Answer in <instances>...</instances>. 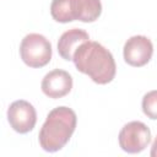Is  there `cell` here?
<instances>
[{
    "label": "cell",
    "mask_w": 157,
    "mask_h": 157,
    "mask_svg": "<svg viewBox=\"0 0 157 157\" xmlns=\"http://www.w3.org/2000/svg\"><path fill=\"white\" fill-rule=\"evenodd\" d=\"M76 113L65 105L52 109L43 123L38 140L40 147L47 152L61 150L72 136L76 129Z\"/></svg>",
    "instance_id": "cell-2"
},
{
    "label": "cell",
    "mask_w": 157,
    "mask_h": 157,
    "mask_svg": "<svg viewBox=\"0 0 157 157\" xmlns=\"http://www.w3.org/2000/svg\"><path fill=\"white\" fill-rule=\"evenodd\" d=\"M150 155H151V157H157V136H156V139H155V141H153V144L151 146Z\"/></svg>",
    "instance_id": "cell-11"
},
{
    "label": "cell",
    "mask_w": 157,
    "mask_h": 157,
    "mask_svg": "<svg viewBox=\"0 0 157 157\" xmlns=\"http://www.w3.org/2000/svg\"><path fill=\"white\" fill-rule=\"evenodd\" d=\"M7 120L16 132L27 134L33 130L37 123V112L29 102L18 99L10 104L7 109Z\"/></svg>",
    "instance_id": "cell-6"
},
{
    "label": "cell",
    "mask_w": 157,
    "mask_h": 157,
    "mask_svg": "<svg viewBox=\"0 0 157 157\" xmlns=\"http://www.w3.org/2000/svg\"><path fill=\"white\" fill-rule=\"evenodd\" d=\"M40 88L42 92L49 98H61L71 91L72 77L65 70L54 69L43 77Z\"/></svg>",
    "instance_id": "cell-8"
},
{
    "label": "cell",
    "mask_w": 157,
    "mask_h": 157,
    "mask_svg": "<svg viewBox=\"0 0 157 157\" xmlns=\"http://www.w3.org/2000/svg\"><path fill=\"white\" fill-rule=\"evenodd\" d=\"M101 13V0H53L50 4V15L60 23L94 22Z\"/></svg>",
    "instance_id": "cell-3"
},
{
    "label": "cell",
    "mask_w": 157,
    "mask_h": 157,
    "mask_svg": "<svg viewBox=\"0 0 157 157\" xmlns=\"http://www.w3.org/2000/svg\"><path fill=\"white\" fill-rule=\"evenodd\" d=\"M142 112L145 115L152 120L157 119V90L147 92L142 97Z\"/></svg>",
    "instance_id": "cell-10"
},
{
    "label": "cell",
    "mask_w": 157,
    "mask_h": 157,
    "mask_svg": "<svg viewBox=\"0 0 157 157\" xmlns=\"http://www.w3.org/2000/svg\"><path fill=\"white\" fill-rule=\"evenodd\" d=\"M118 140L123 151L128 153H140L151 142V130L142 121L134 120L121 128Z\"/></svg>",
    "instance_id": "cell-5"
},
{
    "label": "cell",
    "mask_w": 157,
    "mask_h": 157,
    "mask_svg": "<svg viewBox=\"0 0 157 157\" xmlns=\"http://www.w3.org/2000/svg\"><path fill=\"white\" fill-rule=\"evenodd\" d=\"M153 54V44L146 36L130 37L123 48V55L125 63L131 66L141 67L146 65Z\"/></svg>",
    "instance_id": "cell-7"
},
{
    "label": "cell",
    "mask_w": 157,
    "mask_h": 157,
    "mask_svg": "<svg viewBox=\"0 0 157 157\" xmlns=\"http://www.w3.org/2000/svg\"><path fill=\"white\" fill-rule=\"evenodd\" d=\"M72 61L80 72L88 75L98 85L109 83L117 72V65L112 53L94 40L82 43L76 49Z\"/></svg>",
    "instance_id": "cell-1"
},
{
    "label": "cell",
    "mask_w": 157,
    "mask_h": 157,
    "mask_svg": "<svg viewBox=\"0 0 157 157\" xmlns=\"http://www.w3.org/2000/svg\"><path fill=\"white\" fill-rule=\"evenodd\" d=\"M52 44L39 33H29L20 44L22 61L29 67H43L52 59Z\"/></svg>",
    "instance_id": "cell-4"
},
{
    "label": "cell",
    "mask_w": 157,
    "mask_h": 157,
    "mask_svg": "<svg viewBox=\"0 0 157 157\" xmlns=\"http://www.w3.org/2000/svg\"><path fill=\"white\" fill-rule=\"evenodd\" d=\"M87 40H90V36L85 29L71 28L60 36L58 40V53L64 60H72L76 49Z\"/></svg>",
    "instance_id": "cell-9"
}]
</instances>
